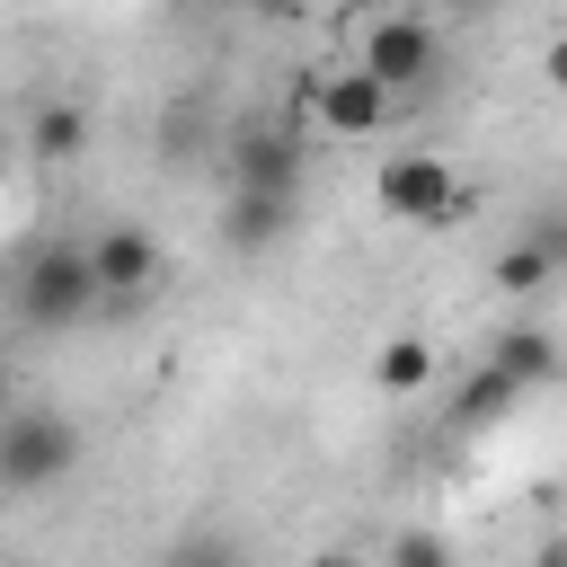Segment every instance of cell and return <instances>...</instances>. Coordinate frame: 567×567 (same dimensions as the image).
I'll use <instances>...</instances> for the list:
<instances>
[{
    "label": "cell",
    "instance_id": "cell-1",
    "mask_svg": "<svg viewBox=\"0 0 567 567\" xmlns=\"http://www.w3.org/2000/svg\"><path fill=\"white\" fill-rule=\"evenodd\" d=\"M18 319L27 328H80L89 310H106V292H97V266H89V239H53V248H35L27 266H18Z\"/></svg>",
    "mask_w": 567,
    "mask_h": 567
},
{
    "label": "cell",
    "instance_id": "cell-2",
    "mask_svg": "<svg viewBox=\"0 0 567 567\" xmlns=\"http://www.w3.org/2000/svg\"><path fill=\"white\" fill-rule=\"evenodd\" d=\"M80 425L53 416V408H9L0 416V496H44L80 470Z\"/></svg>",
    "mask_w": 567,
    "mask_h": 567
},
{
    "label": "cell",
    "instance_id": "cell-3",
    "mask_svg": "<svg viewBox=\"0 0 567 567\" xmlns=\"http://www.w3.org/2000/svg\"><path fill=\"white\" fill-rule=\"evenodd\" d=\"M372 204H381L390 221H408V230H452V221H470V186H461L452 159H434V151H390L381 177H372Z\"/></svg>",
    "mask_w": 567,
    "mask_h": 567
},
{
    "label": "cell",
    "instance_id": "cell-4",
    "mask_svg": "<svg viewBox=\"0 0 567 567\" xmlns=\"http://www.w3.org/2000/svg\"><path fill=\"white\" fill-rule=\"evenodd\" d=\"M354 62L381 80V89H425L434 71H443V27L425 18V9H372L363 18V35H354Z\"/></svg>",
    "mask_w": 567,
    "mask_h": 567
},
{
    "label": "cell",
    "instance_id": "cell-5",
    "mask_svg": "<svg viewBox=\"0 0 567 567\" xmlns=\"http://www.w3.org/2000/svg\"><path fill=\"white\" fill-rule=\"evenodd\" d=\"M221 159H230V186H275V195H301V177H310V142H301L292 124H275V115L239 124V133L221 142Z\"/></svg>",
    "mask_w": 567,
    "mask_h": 567
},
{
    "label": "cell",
    "instance_id": "cell-6",
    "mask_svg": "<svg viewBox=\"0 0 567 567\" xmlns=\"http://www.w3.org/2000/svg\"><path fill=\"white\" fill-rule=\"evenodd\" d=\"M390 106H399V89H381L363 62L310 80V115H319V133H337V142H372V133L390 124Z\"/></svg>",
    "mask_w": 567,
    "mask_h": 567
},
{
    "label": "cell",
    "instance_id": "cell-7",
    "mask_svg": "<svg viewBox=\"0 0 567 567\" xmlns=\"http://www.w3.org/2000/svg\"><path fill=\"white\" fill-rule=\"evenodd\" d=\"M89 266H97V292H106V301H151L159 275H168V257H159V239H151L142 221L97 230V239H89Z\"/></svg>",
    "mask_w": 567,
    "mask_h": 567
},
{
    "label": "cell",
    "instance_id": "cell-8",
    "mask_svg": "<svg viewBox=\"0 0 567 567\" xmlns=\"http://www.w3.org/2000/svg\"><path fill=\"white\" fill-rule=\"evenodd\" d=\"M292 213H301V195H275V186H230L221 248H230V257H266V248H284Z\"/></svg>",
    "mask_w": 567,
    "mask_h": 567
},
{
    "label": "cell",
    "instance_id": "cell-9",
    "mask_svg": "<svg viewBox=\"0 0 567 567\" xmlns=\"http://www.w3.org/2000/svg\"><path fill=\"white\" fill-rule=\"evenodd\" d=\"M487 363H496L514 390H540V381H558V337H549V328H505V337L487 346Z\"/></svg>",
    "mask_w": 567,
    "mask_h": 567
},
{
    "label": "cell",
    "instance_id": "cell-10",
    "mask_svg": "<svg viewBox=\"0 0 567 567\" xmlns=\"http://www.w3.org/2000/svg\"><path fill=\"white\" fill-rule=\"evenodd\" d=\"M487 284H496L505 301H532V292H549V284H558V257H549L540 239H505V248L487 257Z\"/></svg>",
    "mask_w": 567,
    "mask_h": 567
},
{
    "label": "cell",
    "instance_id": "cell-11",
    "mask_svg": "<svg viewBox=\"0 0 567 567\" xmlns=\"http://www.w3.org/2000/svg\"><path fill=\"white\" fill-rule=\"evenodd\" d=\"M27 151H35L44 168H62V159H80V151H89V106H71V97H53V106H35V124H27Z\"/></svg>",
    "mask_w": 567,
    "mask_h": 567
},
{
    "label": "cell",
    "instance_id": "cell-12",
    "mask_svg": "<svg viewBox=\"0 0 567 567\" xmlns=\"http://www.w3.org/2000/svg\"><path fill=\"white\" fill-rule=\"evenodd\" d=\"M434 346L425 337H381V354H372V381L390 390V399H416V390H434Z\"/></svg>",
    "mask_w": 567,
    "mask_h": 567
},
{
    "label": "cell",
    "instance_id": "cell-13",
    "mask_svg": "<svg viewBox=\"0 0 567 567\" xmlns=\"http://www.w3.org/2000/svg\"><path fill=\"white\" fill-rule=\"evenodd\" d=\"M505 408H514V381H505V372L487 363V372L470 381V399L452 408V425H487V416H505Z\"/></svg>",
    "mask_w": 567,
    "mask_h": 567
},
{
    "label": "cell",
    "instance_id": "cell-14",
    "mask_svg": "<svg viewBox=\"0 0 567 567\" xmlns=\"http://www.w3.org/2000/svg\"><path fill=\"white\" fill-rule=\"evenodd\" d=\"M390 558H443V532H399Z\"/></svg>",
    "mask_w": 567,
    "mask_h": 567
},
{
    "label": "cell",
    "instance_id": "cell-15",
    "mask_svg": "<svg viewBox=\"0 0 567 567\" xmlns=\"http://www.w3.org/2000/svg\"><path fill=\"white\" fill-rule=\"evenodd\" d=\"M540 71H549V89L567 97V35H549V53H540Z\"/></svg>",
    "mask_w": 567,
    "mask_h": 567
},
{
    "label": "cell",
    "instance_id": "cell-16",
    "mask_svg": "<svg viewBox=\"0 0 567 567\" xmlns=\"http://www.w3.org/2000/svg\"><path fill=\"white\" fill-rule=\"evenodd\" d=\"M213 9H230V18H284L292 0H213Z\"/></svg>",
    "mask_w": 567,
    "mask_h": 567
},
{
    "label": "cell",
    "instance_id": "cell-17",
    "mask_svg": "<svg viewBox=\"0 0 567 567\" xmlns=\"http://www.w3.org/2000/svg\"><path fill=\"white\" fill-rule=\"evenodd\" d=\"M532 239H540V248H549V257H558V266H567V221H558V213H549V221H540V230H532Z\"/></svg>",
    "mask_w": 567,
    "mask_h": 567
},
{
    "label": "cell",
    "instance_id": "cell-18",
    "mask_svg": "<svg viewBox=\"0 0 567 567\" xmlns=\"http://www.w3.org/2000/svg\"><path fill=\"white\" fill-rule=\"evenodd\" d=\"M9 408H18V381H9V363H0V416H9Z\"/></svg>",
    "mask_w": 567,
    "mask_h": 567
},
{
    "label": "cell",
    "instance_id": "cell-19",
    "mask_svg": "<svg viewBox=\"0 0 567 567\" xmlns=\"http://www.w3.org/2000/svg\"><path fill=\"white\" fill-rule=\"evenodd\" d=\"M443 9H452V18H478V9H496V0H443Z\"/></svg>",
    "mask_w": 567,
    "mask_h": 567
}]
</instances>
